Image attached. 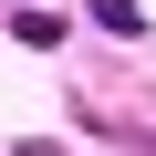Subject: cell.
<instances>
[{"mask_svg":"<svg viewBox=\"0 0 156 156\" xmlns=\"http://www.w3.org/2000/svg\"><path fill=\"white\" fill-rule=\"evenodd\" d=\"M83 11H94L104 31H146V11H135V0H83Z\"/></svg>","mask_w":156,"mask_h":156,"instance_id":"6da1fadb","label":"cell"},{"mask_svg":"<svg viewBox=\"0 0 156 156\" xmlns=\"http://www.w3.org/2000/svg\"><path fill=\"white\" fill-rule=\"evenodd\" d=\"M31 156H52V146H31Z\"/></svg>","mask_w":156,"mask_h":156,"instance_id":"7a4b0ae2","label":"cell"}]
</instances>
